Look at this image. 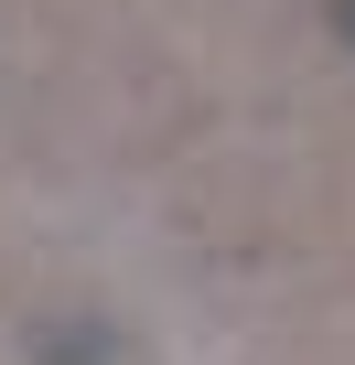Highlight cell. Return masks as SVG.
I'll use <instances>...</instances> for the list:
<instances>
[{
	"instance_id": "6da1fadb",
	"label": "cell",
	"mask_w": 355,
	"mask_h": 365,
	"mask_svg": "<svg viewBox=\"0 0 355 365\" xmlns=\"http://www.w3.org/2000/svg\"><path fill=\"white\" fill-rule=\"evenodd\" d=\"M334 33H344V43H355V0H334Z\"/></svg>"
}]
</instances>
